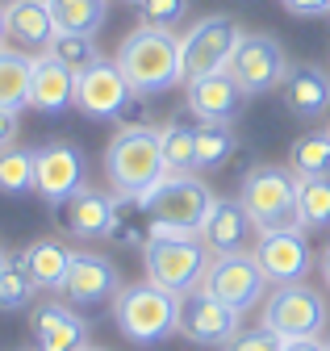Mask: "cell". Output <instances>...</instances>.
I'll list each match as a JSON object with an SVG mask.
<instances>
[{
	"instance_id": "ee69618b",
	"label": "cell",
	"mask_w": 330,
	"mask_h": 351,
	"mask_svg": "<svg viewBox=\"0 0 330 351\" xmlns=\"http://www.w3.org/2000/svg\"><path fill=\"white\" fill-rule=\"evenodd\" d=\"M326 351H330V339H326Z\"/></svg>"
},
{
	"instance_id": "e0dca14e",
	"label": "cell",
	"mask_w": 330,
	"mask_h": 351,
	"mask_svg": "<svg viewBox=\"0 0 330 351\" xmlns=\"http://www.w3.org/2000/svg\"><path fill=\"white\" fill-rule=\"evenodd\" d=\"M251 255L259 259L268 285H293V280H305V272H309V247H305L301 230L259 234V243H255Z\"/></svg>"
},
{
	"instance_id": "2e32d148",
	"label": "cell",
	"mask_w": 330,
	"mask_h": 351,
	"mask_svg": "<svg viewBox=\"0 0 330 351\" xmlns=\"http://www.w3.org/2000/svg\"><path fill=\"white\" fill-rule=\"evenodd\" d=\"M29 335L38 351H79L88 347V322L63 301H42L29 314Z\"/></svg>"
},
{
	"instance_id": "277c9868",
	"label": "cell",
	"mask_w": 330,
	"mask_h": 351,
	"mask_svg": "<svg viewBox=\"0 0 330 351\" xmlns=\"http://www.w3.org/2000/svg\"><path fill=\"white\" fill-rule=\"evenodd\" d=\"M113 322L138 347L163 343L172 330H180V297L151 285V280L121 285V293L113 297Z\"/></svg>"
},
{
	"instance_id": "52a82bcc",
	"label": "cell",
	"mask_w": 330,
	"mask_h": 351,
	"mask_svg": "<svg viewBox=\"0 0 330 351\" xmlns=\"http://www.w3.org/2000/svg\"><path fill=\"white\" fill-rule=\"evenodd\" d=\"M326 322H330L326 297L309 289L305 280H293V285H276V293H268L259 326H268L280 339H322Z\"/></svg>"
},
{
	"instance_id": "5b68a950",
	"label": "cell",
	"mask_w": 330,
	"mask_h": 351,
	"mask_svg": "<svg viewBox=\"0 0 330 351\" xmlns=\"http://www.w3.org/2000/svg\"><path fill=\"white\" fill-rule=\"evenodd\" d=\"M214 193L205 180H196L192 171H163L159 180L134 201V209H142L155 222H168V226H184V230H201L205 217L214 209Z\"/></svg>"
},
{
	"instance_id": "5bb4252c",
	"label": "cell",
	"mask_w": 330,
	"mask_h": 351,
	"mask_svg": "<svg viewBox=\"0 0 330 351\" xmlns=\"http://www.w3.org/2000/svg\"><path fill=\"white\" fill-rule=\"evenodd\" d=\"M238 318L242 314H234L205 289L180 297V335L192 339L196 347H230V339L238 335Z\"/></svg>"
},
{
	"instance_id": "30bf717a",
	"label": "cell",
	"mask_w": 330,
	"mask_h": 351,
	"mask_svg": "<svg viewBox=\"0 0 330 351\" xmlns=\"http://www.w3.org/2000/svg\"><path fill=\"white\" fill-rule=\"evenodd\" d=\"M210 297H218L222 305H230L234 314H246L251 305L264 301L268 293V276L259 268V259L251 251H230V255H214L210 272H205V285H201Z\"/></svg>"
},
{
	"instance_id": "7c38bea8",
	"label": "cell",
	"mask_w": 330,
	"mask_h": 351,
	"mask_svg": "<svg viewBox=\"0 0 330 351\" xmlns=\"http://www.w3.org/2000/svg\"><path fill=\"white\" fill-rule=\"evenodd\" d=\"M51 213H55V226L67 230L71 239H109L121 217V201H117V193H101V189L84 184L67 201L51 205Z\"/></svg>"
},
{
	"instance_id": "4316f807",
	"label": "cell",
	"mask_w": 330,
	"mask_h": 351,
	"mask_svg": "<svg viewBox=\"0 0 330 351\" xmlns=\"http://www.w3.org/2000/svg\"><path fill=\"white\" fill-rule=\"evenodd\" d=\"M297 205H301L305 230H326L330 226V176H297Z\"/></svg>"
},
{
	"instance_id": "bcb514c9",
	"label": "cell",
	"mask_w": 330,
	"mask_h": 351,
	"mask_svg": "<svg viewBox=\"0 0 330 351\" xmlns=\"http://www.w3.org/2000/svg\"><path fill=\"white\" fill-rule=\"evenodd\" d=\"M134 5H138V0H134Z\"/></svg>"
},
{
	"instance_id": "1f68e13d",
	"label": "cell",
	"mask_w": 330,
	"mask_h": 351,
	"mask_svg": "<svg viewBox=\"0 0 330 351\" xmlns=\"http://www.w3.org/2000/svg\"><path fill=\"white\" fill-rule=\"evenodd\" d=\"M34 280H29V272L21 268L17 259H9L5 268H0V310L5 314H13V310H25V305L34 301Z\"/></svg>"
},
{
	"instance_id": "d6986e66",
	"label": "cell",
	"mask_w": 330,
	"mask_h": 351,
	"mask_svg": "<svg viewBox=\"0 0 330 351\" xmlns=\"http://www.w3.org/2000/svg\"><path fill=\"white\" fill-rule=\"evenodd\" d=\"M280 97L288 105V113L301 121H318L330 109V75L318 63H293L280 84Z\"/></svg>"
},
{
	"instance_id": "f35d334b",
	"label": "cell",
	"mask_w": 330,
	"mask_h": 351,
	"mask_svg": "<svg viewBox=\"0 0 330 351\" xmlns=\"http://www.w3.org/2000/svg\"><path fill=\"white\" fill-rule=\"evenodd\" d=\"M322 280H326V289H330V247L322 251Z\"/></svg>"
},
{
	"instance_id": "4dcf8cb0",
	"label": "cell",
	"mask_w": 330,
	"mask_h": 351,
	"mask_svg": "<svg viewBox=\"0 0 330 351\" xmlns=\"http://www.w3.org/2000/svg\"><path fill=\"white\" fill-rule=\"evenodd\" d=\"M288 167L297 176H330V134H305L288 151Z\"/></svg>"
},
{
	"instance_id": "6da1fadb",
	"label": "cell",
	"mask_w": 330,
	"mask_h": 351,
	"mask_svg": "<svg viewBox=\"0 0 330 351\" xmlns=\"http://www.w3.org/2000/svg\"><path fill=\"white\" fill-rule=\"evenodd\" d=\"M113 63L121 67V75L130 80L138 97H155V93H168V88L184 84L180 80V38L159 25L130 29L121 38Z\"/></svg>"
},
{
	"instance_id": "ac0fdd59",
	"label": "cell",
	"mask_w": 330,
	"mask_h": 351,
	"mask_svg": "<svg viewBox=\"0 0 330 351\" xmlns=\"http://www.w3.org/2000/svg\"><path fill=\"white\" fill-rule=\"evenodd\" d=\"M242 88L234 84L230 71H214V75H201L188 80V113L196 121H210V125H230L242 109Z\"/></svg>"
},
{
	"instance_id": "7bdbcfd3",
	"label": "cell",
	"mask_w": 330,
	"mask_h": 351,
	"mask_svg": "<svg viewBox=\"0 0 330 351\" xmlns=\"http://www.w3.org/2000/svg\"><path fill=\"white\" fill-rule=\"evenodd\" d=\"M21 351H38V347H21Z\"/></svg>"
},
{
	"instance_id": "60d3db41",
	"label": "cell",
	"mask_w": 330,
	"mask_h": 351,
	"mask_svg": "<svg viewBox=\"0 0 330 351\" xmlns=\"http://www.w3.org/2000/svg\"><path fill=\"white\" fill-rule=\"evenodd\" d=\"M5 263H9V255H5V247H0V268H5Z\"/></svg>"
},
{
	"instance_id": "83f0119b",
	"label": "cell",
	"mask_w": 330,
	"mask_h": 351,
	"mask_svg": "<svg viewBox=\"0 0 330 351\" xmlns=\"http://www.w3.org/2000/svg\"><path fill=\"white\" fill-rule=\"evenodd\" d=\"M234 155V130L230 125H196V171H218Z\"/></svg>"
},
{
	"instance_id": "8992f818",
	"label": "cell",
	"mask_w": 330,
	"mask_h": 351,
	"mask_svg": "<svg viewBox=\"0 0 330 351\" xmlns=\"http://www.w3.org/2000/svg\"><path fill=\"white\" fill-rule=\"evenodd\" d=\"M214 263V251L196 239H176V243H159L151 239L142 247V268H147V280L168 289L176 297H188L205 285V272Z\"/></svg>"
},
{
	"instance_id": "8d00e7d4",
	"label": "cell",
	"mask_w": 330,
	"mask_h": 351,
	"mask_svg": "<svg viewBox=\"0 0 330 351\" xmlns=\"http://www.w3.org/2000/svg\"><path fill=\"white\" fill-rule=\"evenodd\" d=\"M13 138H17V113L0 109V151H9V147H13Z\"/></svg>"
},
{
	"instance_id": "d4e9b609",
	"label": "cell",
	"mask_w": 330,
	"mask_h": 351,
	"mask_svg": "<svg viewBox=\"0 0 330 351\" xmlns=\"http://www.w3.org/2000/svg\"><path fill=\"white\" fill-rule=\"evenodd\" d=\"M159 151L168 171H196V125L184 117H168L159 125Z\"/></svg>"
},
{
	"instance_id": "836d02e7",
	"label": "cell",
	"mask_w": 330,
	"mask_h": 351,
	"mask_svg": "<svg viewBox=\"0 0 330 351\" xmlns=\"http://www.w3.org/2000/svg\"><path fill=\"white\" fill-rule=\"evenodd\" d=\"M280 347H284L280 335H272L268 326H255V330H238L226 351H280Z\"/></svg>"
},
{
	"instance_id": "4fadbf2b",
	"label": "cell",
	"mask_w": 330,
	"mask_h": 351,
	"mask_svg": "<svg viewBox=\"0 0 330 351\" xmlns=\"http://www.w3.org/2000/svg\"><path fill=\"white\" fill-rule=\"evenodd\" d=\"M134 88L130 80L121 75V67L113 59H101L92 63L88 71H79L75 80V105L84 109L88 117H121L130 105H134Z\"/></svg>"
},
{
	"instance_id": "9a60e30c",
	"label": "cell",
	"mask_w": 330,
	"mask_h": 351,
	"mask_svg": "<svg viewBox=\"0 0 330 351\" xmlns=\"http://www.w3.org/2000/svg\"><path fill=\"white\" fill-rule=\"evenodd\" d=\"M117 293H121V272L113 259L97 251H71V268L63 285V297L71 305H101V301H113Z\"/></svg>"
},
{
	"instance_id": "d6a6232c",
	"label": "cell",
	"mask_w": 330,
	"mask_h": 351,
	"mask_svg": "<svg viewBox=\"0 0 330 351\" xmlns=\"http://www.w3.org/2000/svg\"><path fill=\"white\" fill-rule=\"evenodd\" d=\"M142 25H159V29H176L188 13V0H138Z\"/></svg>"
},
{
	"instance_id": "74e56055",
	"label": "cell",
	"mask_w": 330,
	"mask_h": 351,
	"mask_svg": "<svg viewBox=\"0 0 330 351\" xmlns=\"http://www.w3.org/2000/svg\"><path fill=\"white\" fill-rule=\"evenodd\" d=\"M280 351H326V339H284Z\"/></svg>"
},
{
	"instance_id": "44dd1931",
	"label": "cell",
	"mask_w": 330,
	"mask_h": 351,
	"mask_svg": "<svg viewBox=\"0 0 330 351\" xmlns=\"http://www.w3.org/2000/svg\"><path fill=\"white\" fill-rule=\"evenodd\" d=\"M5 25H9V38L25 51H47L51 38L59 34L47 0H9L5 5Z\"/></svg>"
},
{
	"instance_id": "d590c367",
	"label": "cell",
	"mask_w": 330,
	"mask_h": 351,
	"mask_svg": "<svg viewBox=\"0 0 330 351\" xmlns=\"http://www.w3.org/2000/svg\"><path fill=\"white\" fill-rule=\"evenodd\" d=\"M280 5L293 17H322V13H330V0H280Z\"/></svg>"
},
{
	"instance_id": "b9f144b4",
	"label": "cell",
	"mask_w": 330,
	"mask_h": 351,
	"mask_svg": "<svg viewBox=\"0 0 330 351\" xmlns=\"http://www.w3.org/2000/svg\"><path fill=\"white\" fill-rule=\"evenodd\" d=\"M79 351H101V347H79Z\"/></svg>"
},
{
	"instance_id": "cb8c5ba5",
	"label": "cell",
	"mask_w": 330,
	"mask_h": 351,
	"mask_svg": "<svg viewBox=\"0 0 330 351\" xmlns=\"http://www.w3.org/2000/svg\"><path fill=\"white\" fill-rule=\"evenodd\" d=\"M29 75H34V55L0 47V109L9 113L29 109Z\"/></svg>"
},
{
	"instance_id": "484cf974",
	"label": "cell",
	"mask_w": 330,
	"mask_h": 351,
	"mask_svg": "<svg viewBox=\"0 0 330 351\" xmlns=\"http://www.w3.org/2000/svg\"><path fill=\"white\" fill-rule=\"evenodd\" d=\"M59 34H88L97 38L105 25V0H47Z\"/></svg>"
},
{
	"instance_id": "603a6c76",
	"label": "cell",
	"mask_w": 330,
	"mask_h": 351,
	"mask_svg": "<svg viewBox=\"0 0 330 351\" xmlns=\"http://www.w3.org/2000/svg\"><path fill=\"white\" fill-rule=\"evenodd\" d=\"M17 263L29 272V280H34L38 289L63 293V285H67V268H71V251H67L59 239H34V243L17 255Z\"/></svg>"
},
{
	"instance_id": "ba28073f",
	"label": "cell",
	"mask_w": 330,
	"mask_h": 351,
	"mask_svg": "<svg viewBox=\"0 0 330 351\" xmlns=\"http://www.w3.org/2000/svg\"><path fill=\"white\" fill-rule=\"evenodd\" d=\"M238 38H242V29L234 25L230 13H210L196 25H188L180 34V80L188 84V80H201V75L226 71Z\"/></svg>"
},
{
	"instance_id": "f1b7e54d",
	"label": "cell",
	"mask_w": 330,
	"mask_h": 351,
	"mask_svg": "<svg viewBox=\"0 0 330 351\" xmlns=\"http://www.w3.org/2000/svg\"><path fill=\"white\" fill-rule=\"evenodd\" d=\"M47 55H55L63 67H71L75 75L79 71H88L92 63H101L105 55H101V47H97V38H88V34H55L51 38V47H47Z\"/></svg>"
},
{
	"instance_id": "ab89813d",
	"label": "cell",
	"mask_w": 330,
	"mask_h": 351,
	"mask_svg": "<svg viewBox=\"0 0 330 351\" xmlns=\"http://www.w3.org/2000/svg\"><path fill=\"white\" fill-rule=\"evenodd\" d=\"M5 38H9V25H5V5H0V47H5Z\"/></svg>"
},
{
	"instance_id": "ffe728a7",
	"label": "cell",
	"mask_w": 330,
	"mask_h": 351,
	"mask_svg": "<svg viewBox=\"0 0 330 351\" xmlns=\"http://www.w3.org/2000/svg\"><path fill=\"white\" fill-rule=\"evenodd\" d=\"M75 71L63 67L55 55L38 51L34 55V75H29V109L38 113H63L67 105H75Z\"/></svg>"
},
{
	"instance_id": "3957f363",
	"label": "cell",
	"mask_w": 330,
	"mask_h": 351,
	"mask_svg": "<svg viewBox=\"0 0 330 351\" xmlns=\"http://www.w3.org/2000/svg\"><path fill=\"white\" fill-rule=\"evenodd\" d=\"M238 205L246 209V217H251V226L259 234H272V230H305L301 226L297 171L293 167H276V163L251 167V171L242 176Z\"/></svg>"
},
{
	"instance_id": "f6af8a7d",
	"label": "cell",
	"mask_w": 330,
	"mask_h": 351,
	"mask_svg": "<svg viewBox=\"0 0 330 351\" xmlns=\"http://www.w3.org/2000/svg\"><path fill=\"white\" fill-rule=\"evenodd\" d=\"M326 134H330V125H326Z\"/></svg>"
},
{
	"instance_id": "9c48e42d",
	"label": "cell",
	"mask_w": 330,
	"mask_h": 351,
	"mask_svg": "<svg viewBox=\"0 0 330 351\" xmlns=\"http://www.w3.org/2000/svg\"><path fill=\"white\" fill-rule=\"evenodd\" d=\"M288 67L293 63H288V51L280 47V38H272V34H242L226 71L234 75V84L246 97H264V93H272V88L284 84Z\"/></svg>"
},
{
	"instance_id": "7402d4cb",
	"label": "cell",
	"mask_w": 330,
	"mask_h": 351,
	"mask_svg": "<svg viewBox=\"0 0 330 351\" xmlns=\"http://www.w3.org/2000/svg\"><path fill=\"white\" fill-rule=\"evenodd\" d=\"M246 234H251V217L238 201H214L210 217L201 226V243L214 255H230V251H246Z\"/></svg>"
},
{
	"instance_id": "7a4b0ae2",
	"label": "cell",
	"mask_w": 330,
	"mask_h": 351,
	"mask_svg": "<svg viewBox=\"0 0 330 351\" xmlns=\"http://www.w3.org/2000/svg\"><path fill=\"white\" fill-rule=\"evenodd\" d=\"M168 171L159 151V130L155 125H121L117 134L109 138L105 151V176L117 193V201H138L159 176Z\"/></svg>"
},
{
	"instance_id": "f546056e",
	"label": "cell",
	"mask_w": 330,
	"mask_h": 351,
	"mask_svg": "<svg viewBox=\"0 0 330 351\" xmlns=\"http://www.w3.org/2000/svg\"><path fill=\"white\" fill-rule=\"evenodd\" d=\"M29 189H34V151H25V147L0 151V193L21 197Z\"/></svg>"
},
{
	"instance_id": "8fae6325",
	"label": "cell",
	"mask_w": 330,
	"mask_h": 351,
	"mask_svg": "<svg viewBox=\"0 0 330 351\" xmlns=\"http://www.w3.org/2000/svg\"><path fill=\"white\" fill-rule=\"evenodd\" d=\"M88 184V159L75 143H47L34 151V193L47 205L67 201Z\"/></svg>"
},
{
	"instance_id": "e575fe53",
	"label": "cell",
	"mask_w": 330,
	"mask_h": 351,
	"mask_svg": "<svg viewBox=\"0 0 330 351\" xmlns=\"http://www.w3.org/2000/svg\"><path fill=\"white\" fill-rule=\"evenodd\" d=\"M109 239H117L121 247H147V243H151V230L138 226V222H126V217H117V226H113Z\"/></svg>"
}]
</instances>
